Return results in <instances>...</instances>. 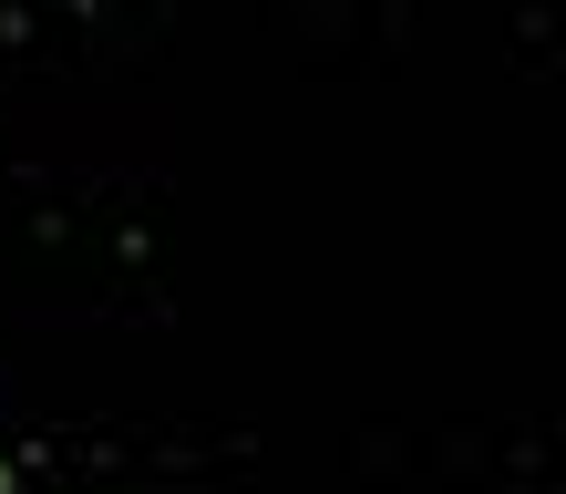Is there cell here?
Here are the masks:
<instances>
[{
	"label": "cell",
	"mask_w": 566,
	"mask_h": 494,
	"mask_svg": "<svg viewBox=\"0 0 566 494\" xmlns=\"http://www.w3.org/2000/svg\"><path fill=\"white\" fill-rule=\"evenodd\" d=\"M11 464H21V484H52V474H62V443H52V433H21Z\"/></svg>",
	"instance_id": "cell-1"
},
{
	"label": "cell",
	"mask_w": 566,
	"mask_h": 494,
	"mask_svg": "<svg viewBox=\"0 0 566 494\" xmlns=\"http://www.w3.org/2000/svg\"><path fill=\"white\" fill-rule=\"evenodd\" d=\"M31 42H42V21H31L21 0H0V52H31Z\"/></svg>",
	"instance_id": "cell-2"
},
{
	"label": "cell",
	"mask_w": 566,
	"mask_h": 494,
	"mask_svg": "<svg viewBox=\"0 0 566 494\" xmlns=\"http://www.w3.org/2000/svg\"><path fill=\"white\" fill-rule=\"evenodd\" d=\"M114 269H155V227H114Z\"/></svg>",
	"instance_id": "cell-3"
},
{
	"label": "cell",
	"mask_w": 566,
	"mask_h": 494,
	"mask_svg": "<svg viewBox=\"0 0 566 494\" xmlns=\"http://www.w3.org/2000/svg\"><path fill=\"white\" fill-rule=\"evenodd\" d=\"M0 494H21V464H11V453H0Z\"/></svg>",
	"instance_id": "cell-4"
},
{
	"label": "cell",
	"mask_w": 566,
	"mask_h": 494,
	"mask_svg": "<svg viewBox=\"0 0 566 494\" xmlns=\"http://www.w3.org/2000/svg\"><path fill=\"white\" fill-rule=\"evenodd\" d=\"M238 494H269V484H238Z\"/></svg>",
	"instance_id": "cell-5"
}]
</instances>
